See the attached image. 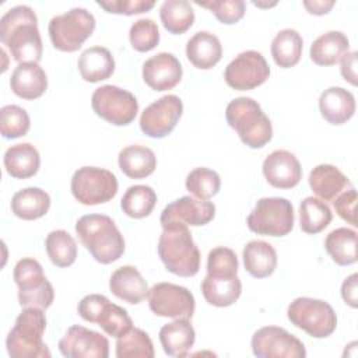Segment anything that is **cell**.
<instances>
[{"instance_id": "1", "label": "cell", "mask_w": 358, "mask_h": 358, "mask_svg": "<svg viewBox=\"0 0 358 358\" xmlns=\"http://www.w3.org/2000/svg\"><path fill=\"white\" fill-rule=\"evenodd\" d=\"M0 41L20 63H38L42 59V39L35 11L24 4L11 7L0 20Z\"/></svg>"}, {"instance_id": "2", "label": "cell", "mask_w": 358, "mask_h": 358, "mask_svg": "<svg viewBox=\"0 0 358 358\" xmlns=\"http://www.w3.org/2000/svg\"><path fill=\"white\" fill-rule=\"evenodd\" d=\"M158 255L166 270L179 277H193L200 268V252L187 225L169 222L162 225Z\"/></svg>"}, {"instance_id": "3", "label": "cell", "mask_w": 358, "mask_h": 358, "mask_svg": "<svg viewBox=\"0 0 358 358\" xmlns=\"http://www.w3.org/2000/svg\"><path fill=\"white\" fill-rule=\"evenodd\" d=\"M76 234L98 263H113L124 253L123 235L108 215H83L76 222Z\"/></svg>"}, {"instance_id": "4", "label": "cell", "mask_w": 358, "mask_h": 358, "mask_svg": "<svg viewBox=\"0 0 358 358\" xmlns=\"http://www.w3.org/2000/svg\"><path fill=\"white\" fill-rule=\"evenodd\" d=\"M45 329L43 309L24 308L6 338L8 355L11 358H49L50 351L42 338Z\"/></svg>"}, {"instance_id": "5", "label": "cell", "mask_w": 358, "mask_h": 358, "mask_svg": "<svg viewBox=\"0 0 358 358\" xmlns=\"http://www.w3.org/2000/svg\"><path fill=\"white\" fill-rule=\"evenodd\" d=\"M225 117L242 143L250 148H262L273 137L268 116L252 98L239 96L232 99L225 109Z\"/></svg>"}, {"instance_id": "6", "label": "cell", "mask_w": 358, "mask_h": 358, "mask_svg": "<svg viewBox=\"0 0 358 358\" xmlns=\"http://www.w3.org/2000/svg\"><path fill=\"white\" fill-rule=\"evenodd\" d=\"M95 24V18L88 10L74 7L64 14L53 17L48 32L52 45L57 50L76 52L92 35Z\"/></svg>"}, {"instance_id": "7", "label": "cell", "mask_w": 358, "mask_h": 358, "mask_svg": "<svg viewBox=\"0 0 358 358\" xmlns=\"http://www.w3.org/2000/svg\"><path fill=\"white\" fill-rule=\"evenodd\" d=\"M13 277L18 287V302L22 308L48 309L52 305L55 291L38 260L32 257L18 260Z\"/></svg>"}, {"instance_id": "8", "label": "cell", "mask_w": 358, "mask_h": 358, "mask_svg": "<svg viewBox=\"0 0 358 358\" xmlns=\"http://www.w3.org/2000/svg\"><path fill=\"white\" fill-rule=\"evenodd\" d=\"M288 320L315 338L329 337L337 327V316L330 303L309 296L295 298L287 309Z\"/></svg>"}, {"instance_id": "9", "label": "cell", "mask_w": 358, "mask_h": 358, "mask_svg": "<svg viewBox=\"0 0 358 358\" xmlns=\"http://www.w3.org/2000/svg\"><path fill=\"white\" fill-rule=\"evenodd\" d=\"M294 207L284 197H263L248 215V228L266 236H284L294 228Z\"/></svg>"}, {"instance_id": "10", "label": "cell", "mask_w": 358, "mask_h": 358, "mask_svg": "<svg viewBox=\"0 0 358 358\" xmlns=\"http://www.w3.org/2000/svg\"><path fill=\"white\" fill-rule=\"evenodd\" d=\"M115 173L98 166L78 168L71 178V193L84 206L102 204L112 200L117 193Z\"/></svg>"}, {"instance_id": "11", "label": "cell", "mask_w": 358, "mask_h": 358, "mask_svg": "<svg viewBox=\"0 0 358 358\" xmlns=\"http://www.w3.org/2000/svg\"><path fill=\"white\" fill-rule=\"evenodd\" d=\"M94 112L115 126H126L131 123L138 112L136 96L117 85L98 87L91 98Z\"/></svg>"}, {"instance_id": "12", "label": "cell", "mask_w": 358, "mask_h": 358, "mask_svg": "<svg viewBox=\"0 0 358 358\" xmlns=\"http://www.w3.org/2000/svg\"><path fill=\"white\" fill-rule=\"evenodd\" d=\"M148 306L157 316L172 319H192L196 308L193 294L172 282H158L148 289Z\"/></svg>"}, {"instance_id": "13", "label": "cell", "mask_w": 358, "mask_h": 358, "mask_svg": "<svg viewBox=\"0 0 358 358\" xmlns=\"http://www.w3.org/2000/svg\"><path fill=\"white\" fill-rule=\"evenodd\" d=\"M252 351L259 358H303V343L285 329L266 326L255 331L250 341Z\"/></svg>"}, {"instance_id": "14", "label": "cell", "mask_w": 358, "mask_h": 358, "mask_svg": "<svg viewBox=\"0 0 358 358\" xmlns=\"http://www.w3.org/2000/svg\"><path fill=\"white\" fill-rule=\"evenodd\" d=\"M270 67L257 50H245L239 53L224 71L225 83L238 91L253 90L267 81Z\"/></svg>"}, {"instance_id": "15", "label": "cell", "mask_w": 358, "mask_h": 358, "mask_svg": "<svg viewBox=\"0 0 358 358\" xmlns=\"http://www.w3.org/2000/svg\"><path fill=\"white\" fill-rule=\"evenodd\" d=\"M182 112L183 103L178 95H164L143 110L140 129L148 137L162 138L175 129Z\"/></svg>"}, {"instance_id": "16", "label": "cell", "mask_w": 358, "mask_h": 358, "mask_svg": "<svg viewBox=\"0 0 358 358\" xmlns=\"http://www.w3.org/2000/svg\"><path fill=\"white\" fill-rule=\"evenodd\" d=\"M59 351L67 358H108L109 341L98 331L74 324L60 338Z\"/></svg>"}, {"instance_id": "17", "label": "cell", "mask_w": 358, "mask_h": 358, "mask_svg": "<svg viewBox=\"0 0 358 358\" xmlns=\"http://www.w3.org/2000/svg\"><path fill=\"white\" fill-rule=\"evenodd\" d=\"M215 215V206L211 201L183 196L168 204L161 213V225L182 222L185 225L200 227L208 224Z\"/></svg>"}, {"instance_id": "18", "label": "cell", "mask_w": 358, "mask_h": 358, "mask_svg": "<svg viewBox=\"0 0 358 358\" xmlns=\"http://www.w3.org/2000/svg\"><path fill=\"white\" fill-rule=\"evenodd\" d=\"M263 175L273 187L292 189L302 179V168L292 152L275 150L264 158Z\"/></svg>"}, {"instance_id": "19", "label": "cell", "mask_w": 358, "mask_h": 358, "mask_svg": "<svg viewBox=\"0 0 358 358\" xmlns=\"http://www.w3.org/2000/svg\"><path fill=\"white\" fill-rule=\"evenodd\" d=\"M180 62L168 52L157 53L143 64V80L154 91H168L182 80Z\"/></svg>"}, {"instance_id": "20", "label": "cell", "mask_w": 358, "mask_h": 358, "mask_svg": "<svg viewBox=\"0 0 358 358\" xmlns=\"http://www.w3.org/2000/svg\"><path fill=\"white\" fill-rule=\"evenodd\" d=\"M109 289L119 299L137 305L148 294L147 281L134 266H122L116 268L109 278Z\"/></svg>"}, {"instance_id": "21", "label": "cell", "mask_w": 358, "mask_h": 358, "mask_svg": "<svg viewBox=\"0 0 358 358\" xmlns=\"http://www.w3.org/2000/svg\"><path fill=\"white\" fill-rule=\"evenodd\" d=\"M11 91L22 99H36L48 88V77L38 63H20L10 78Z\"/></svg>"}, {"instance_id": "22", "label": "cell", "mask_w": 358, "mask_h": 358, "mask_svg": "<svg viewBox=\"0 0 358 358\" xmlns=\"http://www.w3.org/2000/svg\"><path fill=\"white\" fill-rule=\"evenodd\" d=\"M319 109L329 123L343 124L354 116L355 98L343 87H330L320 94Z\"/></svg>"}, {"instance_id": "23", "label": "cell", "mask_w": 358, "mask_h": 358, "mask_svg": "<svg viewBox=\"0 0 358 358\" xmlns=\"http://www.w3.org/2000/svg\"><path fill=\"white\" fill-rule=\"evenodd\" d=\"M309 186L323 201H333L340 193L351 187L348 178L334 165L320 164L309 173Z\"/></svg>"}, {"instance_id": "24", "label": "cell", "mask_w": 358, "mask_h": 358, "mask_svg": "<svg viewBox=\"0 0 358 358\" xmlns=\"http://www.w3.org/2000/svg\"><path fill=\"white\" fill-rule=\"evenodd\" d=\"M186 56L194 67L208 70L221 60L222 46L214 34L199 31L187 41Z\"/></svg>"}, {"instance_id": "25", "label": "cell", "mask_w": 358, "mask_h": 358, "mask_svg": "<svg viewBox=\"0 0 358 358\" xmlns=\"http://www.w3.org/2000/svg\"><path fill=\"white\" fill-rule=\"evenodd\" d=\"M196 333L187 319H175L166 323L159 330V341L166 355L186 357L193 347Z\"/></svg>"}, {"instance_id": "26", "label": "cell", "mask_w": 358, "mask_h": 358, "mask_svg": "<svg viewBox=\"0 0 358 358\" xmlns=\"http://www.w3.org/2000/svg\"><path fill=\"white\" fill-rule=\"evenodd\" d=\"M81 77L88 83H99L109 78L115 71V59L103 46L85 49L77 62Z\"/></svg>"}, {"instance_id": "27", "label": "cell", "mask_w": 358, "mask_h": 358, "mask_svg": "<svg viewBox=\"0 0 358 358\" xmlns=\"http://www.w3.org/2000/svg\"><path fill=\"white\" fill-rule=\"evenodd\" d=\"M3 161L7 173L15 179H28L34 176L41 165L39 152L29 143H20L8 147Z\"/></svg>"}, {"instance_id": "28", "label": "cell", "mask_w": 358, "mask_h": 358, "mask_svg": "<svg viewBox=\"0 0 358 358\" xmlns=\"http://www.w3.org/2000/svg\"><path fill=\"white\" fill-rule=\"evenodd\" d=\"M120 171L130 179L150 176L157 168V157L148 147L133 144L124 147L117 157Z\"/></svg>"}, {"instance_id": "29", "label": "cell", "mask_w": 358, "mask_h": 358, "mask_svg": "<svg viewBox=\"0 0 358 358\" xmlns=\"http://www.w3.org/2000/svg\"><path fill=\"white\" fill-rule=\"evenodd\" d=\"M201 292L210 305L225 308L238 301L242 292V282L238 275L214 277L207 274L201 281Z\"/></svg>"}, {"instance_id": "30", "label": "cell", "mask_w": 358, "mask_h": 358, "mask_svg": "<svg viewBox=\"0 0 358 358\" xmlns=\"http://www.w3.org/2000/svg\"><path fill=\"white\" fill-rule=\"evenodd\" d=\"M350 41L340 31H329L316 38L310 46V59L317 66H333L348 53Z\"/></svg>"}, {"instance_id": "31", "label": "cell", "mask_w": 358, "mask_h": 358, "mask_svg": "<svg viewBox=\"0 0 358 358\" xmlns=\"http://www.w3.org/2000/svg\"><path fill=\"white\" fill-rule=\"evenodd\" d=\"M245 270L255 278H264L274 273L277 267L275 249L266 241H250L243 248Z\"/></svg>"}, {"instance_id": "32", "label": "cell", "mask_w": 358, "mask_h": 358, "mask_svg": "<svg viewBox=\"0 0 358 358\" xmlns=\"http://www.w3.org/2000/svg\"><path fill=\"white\" fill-rule=\"evenodd\" d=\"M50 207L49 194L39 187H27L14 193L11 199V211L15 217L34 221L43 217Z\"/></svg>"}, {"instance_id": "33", "label": "cell", "mask_w": 358, "mask_h": 358, "mask_svg": "<svg viewBox=\"0 0 358 358\" xmlns=\"http://www.w3.org/2000/svg\"><path fill=\"white\" fill-rule=\"evenodd\" d=\"M303 39L298 31L285 28L281 29L271 42V56L277 66L282 69L294 67L302 55Z\"/></svg>"}, {"instance_id": "34", "label": "cell", "mask_w": 358, "mask_h": 358, "mask_svg": "<svg viewBox=\"0 0 358 358\" xmlns=\"http://www.w3.org/2000/svg\"><path fill=\"white\" fill-rule=\"evenodd\" d=\"M324 248L337 264H354L357 262V232L345 227L333 229L324 239Z\"/></svg>"}, {"instance_id": "35", "label": "cell", "mask_w": 358, "mask_h": 358, "mask_svg": "<svg viewBox=\"0 0 358 358\" xmlns=\"http://www.w3.org/2000/svg\"><path fill=\"white\" fill-rule=\"evenodd\" d=\"M333 220V213L326 201L309 196L301 201L299 206V225L306 234H319Z\"/></svg>"}, {"instance_id": "36", "label": "cell", "mask_w": 358, "mask_h": 358, "mask_svg": "<svg viewBox=\"0 0 358 358\" xmlns=\"http://www.w3.org/2000/svg\"><path fill=\"white\" fill-rule=\"evenodd\" d=\"M164 28L175 35L185 34L194 22V11L186 0H166L159 8Z\"/></svg>"}, {"instance_id": "37", "label": "cell", "mask_w": 358, "mask_h": 358, "mask_svg": "<svg viewBox=\"0 0 358 358\" xmlns=\"http://www.w3.org/2000/svg\"><path fill=\"white\" fill-rule=\"evenodd\" d=\"M157 203V194L152 187L147 185L130 186L120 200L123 213L130 218L148 217Z\"/></svg>"}, {"instance_id": "38", "label": "cell", "mask_w": 358, "mask_h": 358, "mask_svg": "<svg viewBox=\"0 0 358 358\" xmlns=\"http://www.w3.org/2000/svg\"><path fill=\"white\" fill-rule=\"evenodd\" d=\"M45 248L50 262L57 267H69L76 262L77 243L74 238L63 229L49 232L45 239Z\"/></svg>"}, {"instance_id": "39", "label": "cell", "mask_w": 358, "mask_h": 358, "mask_svg": "<svg viewBox=\"0 0 358 358\" xmlns=\"http://www.w3.org/2000/svg\"><path fill=\"white\" fill-rule=\"evenodd\" d=\"M155 355L150 336L137 327H130L116 340L117 358H152Z\"/></svg>"}, {"instance_id": "40", "label": "cell", "mask_w": 358, "mask_h": 358, "mask_svg": "<svg viewBox=\"0 0 358 358\" xmlns=\"http://www.w3.org/2000/svg\"><path fill=\"white\" fill-rule=\"evenodd\" d=\"M185 185L187 192L194 197L208 200L218 193L221 187V179L215 171L200 166L189 172Z\"/></svg>"}, {"instance_id": "41", "label": "cell", "mask_w": 358, "mask_h": 358, "mask_svg": "<svg viewBox=\"0 0 358 358\" xmlns=\"http://www.w3.org/2000/svg\"><path fill=\"white\" fill-rule=\"evenodd\" d=\"M95 323L108 336H112L116 338L123 333H126L130 327H133V322L127 310L116 303H112L109 299L103 303Z\"/></svg>"}, {"instance_id": "42", "label": "cell", "mask_w": 358, "mask_h": 358, "mask_svg": "<svg viewBox=\"0 0 358 358\" xmlns=\"http://www.w3.org/2000/svg\"><path fill=\"white\" fill-rule=\"evenodd\" d=\"M31 126L25 109L18 105H6L0 109V131L4 138H18L28 133Z\"/></svg>"}, {"instance_id": "43", "label": "cell", "mask_w": 358, "mask_h": 358, "mask_svg": "<svg viewBox=\"0 0 358 358\" xmlns=\"http://www.w3.org/2000/svg\"><path fill=\"white\" fill-rule=\"evenodd\" d=\"M129 41L134 50L150 52L159 42L158 25L151 18L137 20L129 31Z\"/></svg>"}, {"instance_id": "44", "label": "cell", "mask_w": 358, "mask_h": 358, "mask_svg": "<svg viewBox=\"0 0 358 358\" xmlns=\"http://www.w3.org/2000/svg\"><path fill=\"white\" fill-rule=\"evenodd\" d=\"M239 268L238 257L229 248L218 246L210 250L207 256V274L214 277L236 275Z\"/></svg>"}, {"instance_id": "45", "label": "cell", "mask_w": 358, "mask_h": 358, "mask_svg": "<svg viewBox=\"0 0 358 358\" xmlns=\"http://www.w3.org/2000/svg\"><path fill=\"white\" fill-rule=\"evenodd\" d=\"M197 6L208 8L220 22L231 25L243 18L246 11V4L242 0H210V1H196Z\"/></svg>"}, {"instance_id": "46", "label": "cell", "mask_w": 358, "mask_h": 358, "mask_svg": "<svg viewBox=\"0 0 358 358\" xmlns=\"http://www.w3.org/2000/svg\"><path fill=\"white\" fill-rule=\"evenodd\" d=\"M99 7L110 14H124V15H134L150 11L155 1L148 0H108V1H96Z\"/></svg>"}, {"instance_id": "47", "label": "cell", "mask_w": 358, "mask_h": 358, "mask_svg": "<svg viewBox=\"0 0 358 358\" xmlns=\"http://www.w3.org/2000/svg\"><path fill=\"white\" fill-rule=\"evenodd\" d=\"M333 206L336 213L352 227H357V218H355V206H357V192L354 186L348 187L343 193H340L334 200Z\"/></svg>"}, {"instance_id": "48", "label": "cell", "mask_w": 358, "mask_h": 358, "mask_svg": "<svg viewBox=\"0 0 358 358\" xmlns=\"http://www.w3.org/2000/svg\"><path fill=\"white\" fill-rule=\"evenodd\" d=\"M108 301V298L105 295H101V294H90V295H85L80 302H78V306H77V312L78 315L85 320V322H90V323H95L96 322V317L103 306V303Z\"/></svg>"}, {"instance_id": "49", "label": "cell", "mask_w": 358, "mask_h": 358, "mask_svg": "<svg viewBox=\"0 0 358 358\" xmlns=\"http://www.w3.org/2000/svg\"><path fill=\"white\" fill-rule=\"evenodd\" d=\"M341 296L348 306L354 309L358 306V274L357 273L348 275L343 281Z\"/></svg>"}, {"instance_id": "50", "label": "cell", "mask_w": 358, "mask_h": 358, "mask_svg": "<svg viewBox=\"0 0 358 358\" xmlns=\"http://www.w3.org/2000/svg\"><path fill=\"white\" fill-rule=\"evenodd\" d=\"M357 56L358 53L355 50L348 52L341 59V67H340V71L344 80L352 85H357Z\"/></svg>"}, {"instance_id": "51", "label": "cell", "mask_w": 358, "mask_h": 358, "mask_svg": "<svg viewBox=\"0 0 358 358\" xmlns=\"http://www.w3.org/2000/svg\"><path fill=\"white\" fill-rule=\"evenodd\" d=\"M303 7L306 8V11L309 14H313V15H324L327 14L333 6L336 4L333 0H305L303 3Z\"/></svg>"}]
</instances>
